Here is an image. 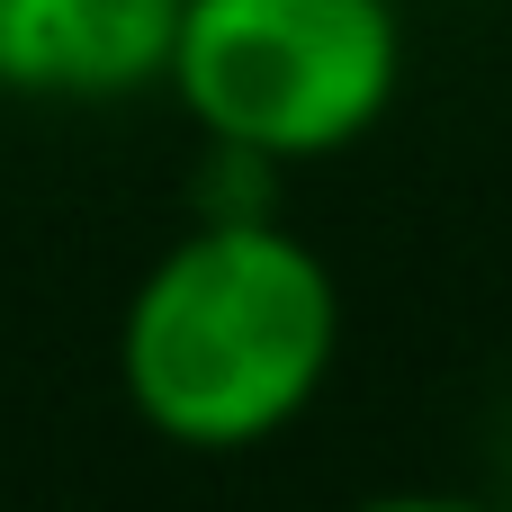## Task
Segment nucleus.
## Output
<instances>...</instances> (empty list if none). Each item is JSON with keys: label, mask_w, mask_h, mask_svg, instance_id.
<instances>
[{"label": "nucleus", "mask_w": 512, "mask_h": 512, "mask_svg": "<svg viewBox=\"0 0 512 512\" xmlns=\"http://www.w3.org/2000/svg\"><path fill=\"white\" fill-rule=\"evenodd\" d=\"M162 90L207 144L261 162H333L369 144L405 90L396 0H180Z\"/></svg>", "instance_id": "f03ea898"}, {"label": "nucleus", "mask_w": 512, "mask_h": 512, "mask_svg": "<svg viewBox=\"0 0 512 512\" xmlns=\"http://www.w3.org/2000/svg\"><path fill=\"white\" fill-rule=\"evenodd\" d=\"M342 512H512L504 495H450V486H396V495H360Z\"/></svg>", "instance_id": "20e7f679"}, {"label": "nucleus", "mask_w": 512, "mask_h": 512, "mask_svg": "<svg viewBox=\"0 0 512 512\" xmlns=\"http://www.w3.org/2000/svg\"><path fill=\"white\" fill-rule=\"evenodd\" d=\"M333 360L342 279L288 216H189L117 315L126 414L189 459H243L297 432Z\"/></svg>", "instance_id": "f257e3e1"}, {"label": "nucleus", "mask_w": 512, "mask_h": 512, "mask_svg": "<svg viewBox=\"0 0 512 512\" xmlns=\"http://www.w3.org/2000/svg\"><path fill=\"white\" fill-rule=\"evenodd\" d=\"M504 504H512V441H504Z\"/></svg>", "instance_id": "39448f33"}, {"label": "nucleus", "mask_w": 512, "mask_h": 512, "mask_svg": "<svg viewBox=\"0 0 512 512\" xmlns=\"http://www.w3.org/2000/svg\"><path fill=\"white\" fill-rule=\"evenodd\" d=\"M180 0H0V99L117 108L162 90Z\"/></svg>", "instance_id": "7ed1b4c3"}]
</instances>
